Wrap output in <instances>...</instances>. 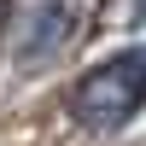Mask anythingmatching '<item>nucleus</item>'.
<instances>
[{"label": "nucleus", "mask_w": 146, "mask_h": 146, "mask_svg": "<svg viewBox=\"0 0 146 146\" xmlns=\"http://www.w3.org/2000/svg\"><path fill=\"white\" fill-rule=\"evenodd\" d=\"M140 105H146V47H123V53L100 58L70 88V111L88 129H123Z\"/></svg>", "instance_id": "nucleus-1"}, {"label": "nucleus", "mask_w": 146, "mask_h": 146, "mask_svg": "<svg viewBox=\"0 0 146 146\" xmlns=\"http://www.w3.org/2000/svg\"><path fill=\"white\" fill-rule=\"evenodd\" d=\"M76 41V6L70 0H41V6L29 12V29H23L18 53H12V64L29 70V64H47L53 53H64V47Z\"/></svg>", "instance_id": "nucleus-2"}, {"label": "nucleus", "mask_w": 146, "mask_h": 146, "mask_svg": "<svg viewBox=\"0 0 146 146\" xmlns=\"http://www.w3.org/2000/svg\"><path fill=\"white\" fill-rule=\"evenodd\" d=\"M0 18H6V0H0Z\"/></svg>", "instance_id": "nucleus-3"}]
</instances>
